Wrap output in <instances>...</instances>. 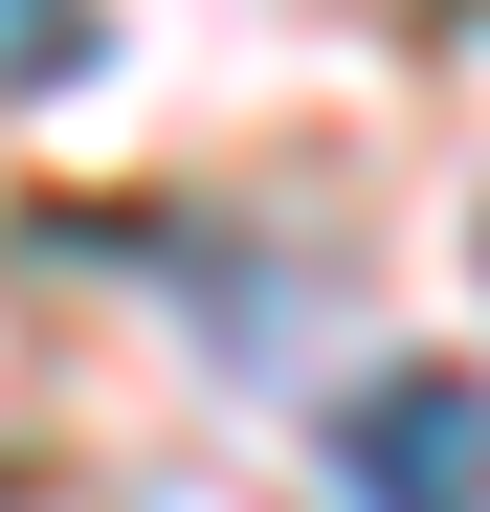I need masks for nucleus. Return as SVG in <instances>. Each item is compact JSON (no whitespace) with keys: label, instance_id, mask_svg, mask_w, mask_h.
<instances>
[{"label":"nucleus","instance_id":"1","mask_svg":"<svg viewBox=\"0 0 490 512\" xmlns=\"http://www.w3.org/2000/svg\"><path fill=\"white\" fill-rule=\"evenodd\" d=\"M335 490H357V512H490V379L379 357V379L335 401Z\"/></svg>","mask_w":490,"mask_h":512},{"label":"nucleus","instance_id":"2","mask_svg":"<svg viewBox=\"0 0 490 512\" xmlns=\"http://www.w3.org/2000/svg\"><path fill=\"white\" fill-rule=\"evenodd\" d=\"M90 67V0H0V90H67Z\"/></svg>","mask_w":490,"mask_h":512},{"label":"nucleus","instance_id":"3","mask_svg":"<svg viewBox=\"0 0 490 512\" xmlns=\"http://www.w3.org/2000/svg\"><path fill=\"white\" fill-rule=\"evenodd\" d=\"M156 512H223V490H156Z\"/></svg>","mask_w":490,"mask_h":512}]
</instances>
